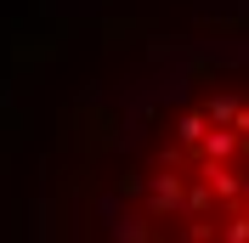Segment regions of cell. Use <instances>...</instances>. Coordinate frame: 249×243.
Listing matches in <instances>:
<instances>
[{
	"label": "cell",
	"instance_id": "6da1fadb",
	"mask_svg": "<svg viewBox=\"0 0 249 243\" xmlns=\"http://www.w3.org/2000/svg\"><path fill=\"white\" fill-rule=\"evenodd\" d=\"M102 221L119 238L249 243V62H187L147 96Z\"/></svg>",
	"mask_w": 249,
	"mask_h": 243
}]
</instances>
